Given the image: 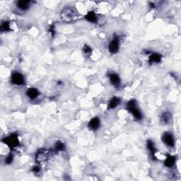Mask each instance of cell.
I'll return each instance as SVG.
<instances>
[{
    "label": "cell",
    "instance_id": "cell-1",
    "mask_svg": "<svg viewBox=\"0 0 181 181\" xmlns=\"http://www.w3.org/2000/svg\"><path fill=\"white\" fill-rule=\"evenodd\" d=\"M60 16H61V19L62 21L66 22V23H70V22H73L79 19V16H78L77 12L73 8L70 7V6L64 8L63 10H62Z\"/></svg>",
    "mask_w": 181,
    "mask_h": 181
},
{
    "label": "cell",
    "instance_id": "cell-2",
    "mask_svg": "<svg viewBox=\"0 0 181 181\" xmlns=\"http://www.w3.org/2000/svg\"><path fill=\"white\" fill-rule=\"evenodd\" d=\"M127 108L132 113L136 120H140L142 119V113L138 108L137 103L135 99L129 100L127 103Z\"/></svg>",
    "mask_w": 181,
    "mask_h": 181
},
{
    "label": "cell",
    "instance_id": "cell-3",
    "mask_svg": "<svg viewBox=\"0 0 181 181\" xmlns=\"http://www.w3.org/2000/svg\"><path fill=\"white\" fill-rule=\"evenodd\" d=\"M2 142H3L8 147H9L11 149H16L18 148L20 145L19 137H18L17 134L16 133L11 134L10 135L4 137V139H2Z\"/></svg>",
    "mask_w": 181,
    "mask_h": 181
},
{
    "label": "cell",
    "instance_id": "cell-4",
    "mask_svg": "<svg viewBox=\"0 0 181 181\" xmlns=\"http://www.w3.org/2000/svg\"><path fill=\"white\" fill-rule=\"evenodd\" d=\"M50 157V152L45 149H40L35 154V161L38 164H43Z\"/></svg>",
    "mask_w": 181,
    "mask_h": 181
},
{
    "label": "cell",
    "instance_id": "cell-5",
    "mask_svg": "<svg viewBox=\"0 0 181 181\" xmlns=\"http://www.w3.org/2000/svg\"><path fill=\"white\" fill-rule=\"evenodd\" d=\"M11 81L16 86H21L25 84V78L21 73L15 71L12 73V77H11Z\"/></svg>",
    "mask_w": 181,
    "mask_h": 181
},
{
    "label": "cell",
    "instance_id": "cell-6",
    "mask_svg": "<svg viewBox=\"0 0 181 181\" xmlns=\"http://www.w3.org/2000/svg\"><path fill=\"white\" fill-rule=\"evenodd\" d=\"M120 49V38L118 36H115L112 39L108 45V50L112 54H115L118 52Z\"/></svg>",
    "mask_w": 181,
    "mask_h": 181
},
{
    "label": "cell",
    "instance_id": "cell-7",
    "mask_svg": "<svg viewBox=\"0 0 181 181\" xmlns=\"http://www.w3.org/2000/svg\"><path fill=\"white\" fill-rule=\"evenodd\" d=\"M161 139L162 142L168 147H173L175 146V139H174L173 135L171 132H166L164 133Z\"/></svg>",
    "mask_w": 181,
    "mask_h": 181
},
{
    "label": "cell",
    "instance_id": "cell-8",
    "mask_svg": "<svg viewBox=\"0 0 181 181\" xmlns=\"http://www.w3.org/2000/svg\"><path fill=\"white\" fill-rule=\"evenodd\" d=\"M100 125V119L98 117H95L91 119L90 121H89L88 124V127L89 129H91V130H97V129L99 128Z\"/></svg>",
    "mask_w": 181,
    "mask_h": 181
},
{
    "label": "cell",
    "instance_id": "cell-9",
    "mask_svg": "<svg viewBox=\"0 0 181 181\" xmlns=\"http://www.w3.org/2000/svg\"><path fill=\"white\" fill-rule=\"evenodd\" d=\"M109 79H110V81L112 85L115 87H119L120 86V78L117 74H109Z\"/></svg>",
    "mask_w": 181,
    "mask_h": 181
},
{
    "label": "cell",
    "instance_id": "cell-10",
    "mask_svg": "<svg viewBox=\"0 0 181 181\" xmlns=\"http://www.w3.org/2000/svg\"><path fill=\"white\" fill-rule=\"evenodd\" d=\"M40 94L39 91L35 88H30L26 91V95L31 100H34L38 97Z\"/></svg>",
    "mask_w": 181,
    "mask_h": 181
},
{
    "label": "cell",
    "instance_id": "cell-11",
    "mask_svg": "<svg viewBox=\"0 0 181 181\" xmlns=\"http://www.w3.org/2000/svg\"><path fill=\"white\" fill-rule=\"evenodd\" d=\"M85 19H86L87 21L91 22V23L96 24L98 22V16L96 14L95 12H93L91 11V12H89L86 16H84Z\"/></svg>",
    "mask_w": 181,
    "mask_h": 181
},
{
    "label": "cell",
    "instance_id": "cell-12",
    "mask_svg": "<svg viewBox=\"0 0 181 181\" xmlns=\"http://www.w3.org/2000/svg\"><path fill=\"white\" fill-rule=\"evenodd\" d=\"M31 6V2L30 1H19L16 4V6L21 11H26L28 10Z\"/></svg>",
    "mask_w": 181,
    "mask_h": 181
},
{
    "label": "cell",
    "instance_id": "cell-13",
    "mask_svg": "<svg viewBox=\"0 0 181 181\" xmlns=\"http://www.w3.org/2000/svg\"><path fill=\"white\" fill-rule=\"evenodd\" d=\"M161 59L162 56L158 53H151L149 57V62L150 63H159Z\"/></svg>",
    "mask_w": 181,
    "mask_h": 181
},
{
    "label": "cell",
    "instance_id": "cell-14",
    "mask_svg": "<svg viewBox=\"0 0 181 181\" xmlns=\"http://www.w3.org/2000/svg\"><path fill=\"white\" fill-rule=\"evenodd\" d=\"M120 102H121V100H120V98H118L117 96L113 97L110 99V101H109L108 108L109 109L115 108L116 107H118L120 104Z\"/></svg>",
    "mask_w": 181,
    "mask_h": 181
},
{
    "label": "cell",
    "instance_id": "cell-15",
    "mask_svg": "<svg viewBox=\"0 0 181 181\" xmlns=\"http://www.w3.org/2000/svg\"><path fill=\"white\" fill-rule=\"evenodd\" d=\"M176 163V157L175 156L168 155L166 156V159L164 161V164L165 166L168 168H171L173 167L174 165H175Z\"/></svg>",
    "mask_w": 181,
    "mask_h": 181
},
{
    "label": "cell",
    "instance_id": "cell-16",
    "mask_svg": "<svg viewBox=\"0 0 181 181\" xmlns=\"http://www.w3.org/2000/svg\"><path fill=\"white\" fill-rule=\"evenodd\" d=\"M171 114L168 113V112H164V113H163L162 115H161L160 120L162 124L164 125L168 124L170 121H171Z\"/></svg>",
    "mask_w": 181,
    "mask_h": 181
},
{
    "label": "cell",
    "instance_id": "cell-17",
    "mask_svg": "<svg viewBox=\"0 0 181 181\" xmlns=\"http://www.w3.org/2000/svg\"><path fill=\"white\" fill-rule=\"evenodd\" d=\"M147 149H148V150L149 151V152H150L151 155H152V156H155V154L156 153V149L155 144H154L153 141H151V140L147 141Z\"/></svg>",
    "mask_w": 181,
    "mask_h": 181
},
{
    "label": "cell",
    "instance_id": "cell-18",
    "mask_svg": "<svg viewBox=\"0 0 181 181\" xmlns=\"http://www.w3.org/2000/svg\"><path fill=\"white\" fill-rule=\"evenodd\" d=\"M12 29V26L11 22L4 21L1 24V31L2 32H8Z\"/></svg>",
    "mask_w": 181,
    "mask_h": 181
},
{
    "label": "cell",
    "instance_id": "cell-19",
    "mask_svg": "<svg viewBox=\"0 0 181 181\" xmlns=\"http://www.w3.org/2000/svg\"><path fill=\"white\" fill-rule=\"evenodd\" d=\"M55 149L57 151H63L66 149V146L61 141H58V142L55 143Z\"/></svg>",
    "mask_w": 181,
    "mask_h": 181
},
{
    "label": "cell",
    "instance_id": "cell-20",
    "mask_svg": "<svg viewBox=\"0 0 181 181\" xmlns=\"http://www.w3.org/2000/svg\"><path fill=\"white\" fill-rule=\"evenodd\" d=\"M13 160H14V156H13V154H10L5 158V161H5V164L9 165L13 162Z\"/></svg>",
    "mask_w": 181,
    "mask_h": 181
},
{
    "label": "cell",
    "instance_id": "cell-21",
    "mask_svg": "<svg viewBox=\"0 0 181 181\" xmlns=\"http://www.w3.org/2000/svg\"><path fill=\"white\" fill-rule=\"evenodd\" d=\"M83 51H84V52L86 55H90L91 53V51H92V50H91V48L89 45H84V48H83Z\"/></svg>",
    "mask_w": 181,
    "mask_h": 181
},
{
    "label": "cell",
    "instance_id": "cell-22",
    "mask_svg": "<svg viewBox=\"0 0 181 181\" xmlns=\"http://www.w3.org/2000/svg\"><path fill=\"white\" fill-rule=\"evenodd\" d=\"M48 33L50 36H54L55 34V27L54 25H51L50 26V28H49V30H48Z\"/></svg>",
    "mask_w": 181,
    "mask_h": 181
},
{
    "label": "cell",
    "instance_id": "cell-23",
    "mask_svg": "<svg viewBox=\"0 0 181 181\" xmlns=\"http://www.w3.org/2000/svg\"><path fill=\"white\" fill-rule=\"evenodd\" d=\"M32 171L34 172V173H38L41 171V168H40V167L38 166H35L33 168Z\"/></svg>",
    "mask_w": 181,
    "mask_h": 181
}]
</instances>
